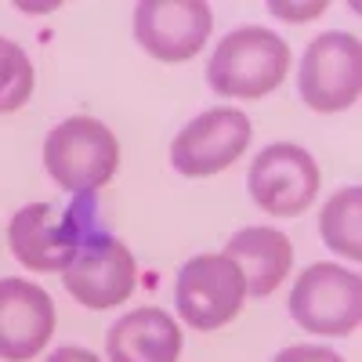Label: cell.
Instances as JSON below:
<instances>
[{
    "instance_id": "6da1fadb",
    "label": "cell",
    "mask_w": 362,
    "mask_h": 362,
    "mask_svg": "<svg viewBox=\"0 0 362 362\" xmlns=\"http://www.w3.org/2000/svg\"><path fill=\"white\" fill-rule=\"evenodd\" d=\"M286 69H290V47L272 29L243 25L218 44L206 66V80L221 98L254 102L272 95L286 80Z\"/></svg>"
},
{
    "instance_id": "7a4b0ae2",
    "label": "cell",
    "mask_w": 362,
    "mask_h": 362,
    "mask_svg": "<svg viewBox=\"0 0 362 362\" xmlns=\"http://www.w3.org/2000/svg\"><path fill=\"white\" fill-rule=\"evenodd\" d=\"M44 167L66 192L90 196L112 181L119 167V141L102 119L69 116L47 134Z\"/></svg>"
},
{
    "instance_id": "3957f363",
    "label": "cell",
    "mask_w": 362,
    "mask_h": 362,
    "mask_svg": "<svg viewBox=\"0 0 362 362\" xmlns=\"http://www.w3.org/2000/svg\"><path fill=\"white\" fill-rule=\"evenodd\" d=\"M290 312L297 326L322 337H348L355 334L362 315V283L355 272L341 264H308L297 276L290 293Z\"/></svg>"
},
{
    "instance_id": "277c9868",
    "label": "cell",
    "mask_w": 362,
    "mask_h": 362,
    "mask_svg": "<svg viewBox=\"0 0 362 362\" xmlns=\"http://www.w3.org/2000/svg\"><path fill=\"white\" fill-rule=\"evenodd\" d=\"M174 300H177V315L192 329H203V334L221 329L239 315L247 300L243 272L225 254H199L181 268Z\"/></svg>"
},
{
    "instance_id": "5b68a950",
    "label": "cell",
    "mask_w": 362,
    "mask_h": 362,
    "mask_svg": "<svg viewBox=\"0 0 362 362\" xmlns=\"http://www.w3.org/2000/svg\"><path fill=\"white\" fill-rule=\"evenodd\" d=\"M250 196L272 218H300L319 196V167L300 145L276 141L250 163Z\"/></svg>"
},
{
    "instance_id": "8992f818",
    "label": "cell",
    "mask_w": 362,
    "mask_h": 362,
    "mask_svg": "<svg viewBox=\"0 0 362 362\" xmlns=\"http://www.w3.org/2000/svg\"><path fill=\"white\" fill-rule=\"evenodd\" d=\"M362 47L355 33H322L300 62V98L315 112H341L358 102Z\"/></svg>"
},
{
    "instance_id": "52a82bcc",
    "label": "cell",
    "mask_w": 362,
    "mask_h": 362,
    "mask_svg": "<svg viewBox=\"0 0 362 362\" xmlns=\"http://www.w3.org/2000/svg\"><path fill=\"white\" fill-rule=\"evenodd\" d=\"M250 119L239 109H206L170 145V163L185 177H210L232 167L250 145Z\"/></svg>"
},
{
    "instance_id": "ba28073f",
    "label": "cell",
    "mask_w": 362,
    "mask_h": 362,
    "mask_svg": "<svg viewBox=\"0 0 362 362\" xmlns=\"http://www.w3.org/2000/svg\"><path fill=\"white\" fill-rule=\"evenodd\" d=\"M134 286H138L134 254L112 235H87L73 264L66 268V290L90 312L124 305L134 293Z\"/></svg>"
},
{
    "instance_id": "9c48e42d",
    "label": "cell",
    "mask_w": 362,
    "mask_h": 362,
    "mask_svg": "<svg viewBox=\"0 0 362 362\" xmlns=\"http://www.w3.org/2000/svg\"><path fill=\"white\" fill-rule=\"evenodd\" d=\"M214 15L203 0H145L134 11L138 44L160 62H189L210 37Z\"/></svg>"
},
{
    "instance_id": "30bf717a",
    "label": "cell",
    "mask_w": 362,
    "mask_h": 362,
    "mask_svg": "<svg viewBox=\"0 0 362 362\" xmlns=\"http://www.w3.org/2000/svg\"><path fill=\"white\" fill-rule=\"evenodd\" d=\"M11 254L29 272H66L80 250L76 210L62 218L51 203H29L11 218Z\"/></svg>"
},
{
    "instance_id": "8fae6325",
    "label": "cell",
    "mask_w": 362,
    "mask_h": 362,
    "mask_svg": "<svg viewBox=\"0 0 362 362\" xmlns=\"http://www.w3.org/2000/svg\"><path fill=\"white\" fill-rule=\"evenodd\" d=\"M54 334V300L25 279H0V358H37Z\"/></svg>"
},
{
    "instance_id": "7c38bea8",
    "label": "cell",
    "mask_w": 362,
    "mask_h": 362,
    "mask_svg": "<svg viewBox=\"0 0 362 362\" xmlns=\"http://www.w3.org/2000/svg\"><path fill=\"white\" fill-rule=\"evenodd\" d=\"M225 257L243 272V283H247V293L254 297H268L283 283V276L293 264V247L290 239L279 232V228H268V225H257V228H243L228 239L225 247Z\"/></svg>"
},
{
    "instance_id": "4fadbf2b",
    "label": "cell",
    "mask_w": 362,
    "mask_h": 362,
    "mask_svg": "<svg viewBox=\"0 0 362 362\" xmlns=\"http://www.w3.org/2000/svg\"><path fill=\"white\" fill-rule=\"evenodd\" d=\"M181 329L163 308H138L109 329V362H177Z\"/></svg>"
},
{
    "instance_id": "5bb4252c",
    "label": "cell",
    "mask_w": 362,
    "mask_h": 362,
    "mask_svg": "<svg viewBox=\"0 0 362 362\" xmlns=\"http://www.w3.org/2000/svg\"><path fill=\"white\" fill-rule=\"evenodd\" d=\"M358 199L362 192L351 185V189H341L334 199L322 206V218H319V232H322V243L329 250H337L351 261L362 257V239H358Z\"/></svg>"
},
{
    "instance_id": "9a60e30c",
    "label": "cell",
    "mask_w": 362,
    "mask_h": 362,
    "mask_svg": "<svg viewBox=\"0 0 362 362\" xmlns=\"http://www.w3.org/2000/svg\"><path fill=\"white\" fill-rule=\"evenodd\" d=\"M33 95V62L18 44L0 37V112H15Z\"/></svg>"
},
{
    "instance_id": "2e32d148",
    "label": "cell",
    "mask_w": 362,
    "mask_h": 362,
    "mask_svg": "<svg viewBox=\"0 0 362 362\" xmlns=\"http://www.w3.org/2000/svg\"><path fill=\"white\" fill-rule=\"evenodd\" d=\"M276 362H344L337 351L329 348H312V344H293L286 351L276 355Z\"/></svg>"
},
{
    "instance_id": "e0dca14e",
    "label": "cell",
    "mask_w": 362,
    "mask_h": 362,
    "mask_svg": "<svg viewBox=\"0 0 362 362\" xmlns=\"http://www.w3.org/2000/svg\"><path fill=\"white\" fill-rule=\"evenodd\" d=\"M47 362H102L95 351H87V348H73V344H66V348H58Z\"/></svg>"
},
{
    "instance_id": "ac0fdd59",
    "label": "cell",
    "mask_w": 362,
    "mask_h": 362,
    "mask_svg": "<svg viewBox=\"0 0 362 362\" xmlns=\"http://www.w3.org/2000/svg\"><path fill=\"white\" fill-rule=\"evenodd\" d=\"M326 4H312V8H290V4H272V11H276L279 18H290V22H300V18H315Z\"/></svg>"
}]
</instances>
